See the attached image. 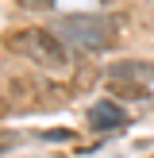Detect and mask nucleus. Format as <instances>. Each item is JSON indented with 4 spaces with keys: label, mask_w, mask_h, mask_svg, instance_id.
<instances>
[{
    "label": "nucleus",
    "mask_w": 154,
    "mask_h": 158,
    "mask_svg": "<svg viewBox=\"0 0 154 158\" xmlns=\"http://www.w3.org/2000/svg\"><path fill=\"white\" fill-rule=\"evenodd\" d=\"M8 147H15V131H0V154H4Z\"/></svg>",
    "instance_id": "7"
},
{
    "label": "nucleus",
    "mask_w": 154,
    "mask_h": 158,
    "mask_svg": "<svg viewBox=\"0 0 154 158\" xmlns=\"http://www.w3.org/2000/svg\"><path fill=\"white\" fill-rule=\"evenodd\" d=\"M127 123V108L120 100H100V104L89 108V127L92 131H116Z\"/></svg>",
    "instance_id": "3"
},
{
    "label": "nucleus",
    "mask_w": 154,
    "mask_h": 158,
    "mask_svg": "<svg viewBox=\"0 0 154 158\" xmlns=\"http://www.w3.org/2000/svg\"><path fill=\"white\" fill-rule=\"evenodd\" d=\"M104 73H108V81H150V77H154V62L123 58V62H112Z\"/></svg>",
    "instance_id": "4"
},
{
    "label": "nucleus",
    "mask_w": 154,
    "mask_h": 158,
    "mask_svg": "<svg viewBox=\"0 0 154 158\" xmlns=\"http://www.w3.org/2000/svg\"><path fill=\"white\" fill-rule=\"evenodd\" d=\"M62 39L69 43V50H112L120 43V19L116 15H100V12H73V15H62L54 23Z\"/></svg>",
    "instance_id": "2"
},
{
    "label": "nucleus",
    "mask_w": 154,
    "mask_h": 158,
    "mask_svg": "<svg viewBox=\"0 0 154 158\" xmlns=\"http://www.w3.org/2000/svg\"><path fill=\"white\" fill-rule=\"evenodd\" d=\"M108 93H112L116 100H150V89L139 85V81H112Z\"/></svg>",
    "instance_id": "5"
},
{
    "label": "nucleus",
    "mask_w": 154,
    "mask_h": 158,
    "mask_svg": "<svg viewBox=\"0 0 154 158\" xmlns=\"http://www.w3.org/2000/svg\"><path fill=\"white\" fill-rule=\"evenodd\" d=\"M15 8H23V12H50L58 0H12Z\"/></svg>",
    "instance_id": "6"
},
{
    "label": "nucleus",
    "mask_w": 154,
    "mask_h": 158,
    "mask_svg": "<svg viewBox=\"0 0 154 158\" xmlns=\"http://www.w3.org/2000/svg\"><path fill=\"white\" fill-rule=\"evenodd\" d=\"M4 50L35 62V66L46 69V73H62V69L73 66V50H69V43L54 27H19V31H8L4 35Z\"/></svg>",
    "instance_id": "1"
}]
</instances>
